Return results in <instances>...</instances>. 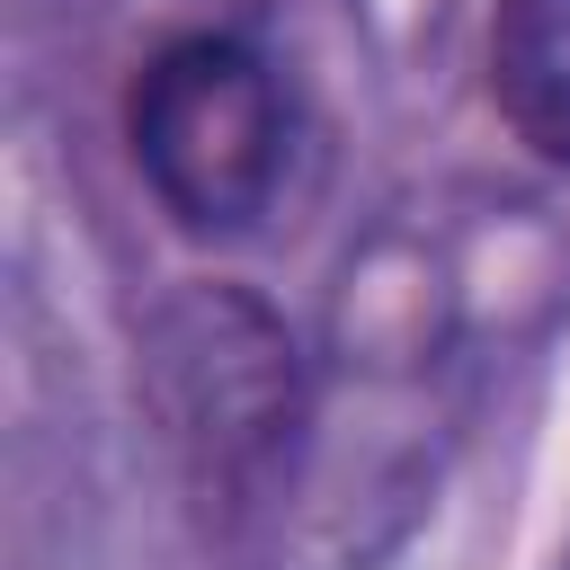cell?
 <instances>
[{
  "mask_svg": "<svg viewBox=\"0 0 570 570\" xmlns=\"http://www.w3.org/2000/svg\"><path fill=\"white\" fill-rule=\"evenodd\" d=\"M134 160L151 196L187 232H258L285 196V151H294V98L276 62L240 36H178L142 62L134 107H125Z\"/></svg>",
  "mask_w": 570,
  "mask_h": 570,
  "instance_id": "cell-1",
  "label": "cell"
},
{
  "mask_svg": "<svg viewBox=\"0 0 570 570\" xmlns=\"http://www.w3.org/2000/svg\"><path fill=\"white\" fill-rule=\"evenodd\" d=\"M490 98L543 160L570 169V0H499Z\"/></svg>",
  "mask_w": 570,
  "mask_h": 570,
  "instance_id": "cell-2",
  "label": "cell"
}]
</instances>
